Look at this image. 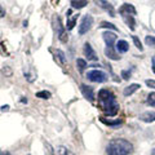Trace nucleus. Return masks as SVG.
Segmentation results:
<instances>
[{"label":"nucleus","mask_w":155,"mask_h":155,"mask_svg":"<svg viewBox=\"0 0 155 155\" xmlns=\"http://www.w3.org/2000/svg\"><path fill=\"white\" fill-rule=\"evenodd\" d=\"M98 106L106 115L115 116L119 111V104L114 93L109 89H101L98 92Z\"/></svg>","instance_id":"f257e3e1"},{"label":"nucleus","mask_w":155,"mask_h":155,"mask_svg":"<svg viewBox=\"0 0 155 155\" xmlns=\"http://www.w3.org/2000/svg\"><path fill=\"white\" fill-rule=\"evenodd\" d=\"M133 151V145L124 138H114L106 146L109 155H129Z\"/></svg>","instance_id":"f03ea898"},{"label":"nucleus","mask_w":155,"mask_h":155,"mask_svg":"<svg viewBox=\"0 0 155 155\" xmlns=\"http://www.w3.org/2000/svg\"><path fill=\"white\" fill-rule=\"evenodd\" d=\"M53 21H54V23H56V30H57V36H58V39H60L62 43H67V40H69V35H67V28H65L64 26H62L60 17L56 16Z\"/></svg>","instance_id":"7ed1b4c3"},{"label":"nucleus","mask_w":155,"mask_h":155,"mask_svg":"<svg viewBox=\"0 0 155 155\" xmlns=\"http://www.w3.org/2000/svg\"><path fill=\"white\" fill-rule=\"evenodd\" d=\"M87 78H88V80L93 81V83H104V81L107 80V75H106L104 71H100V70H91V71H88Z\"/></svg>","instance_id":"20e7f679"},{"label":"nucleus","mask_w":155,"mask_h":155,"mask_svg":"<svg viewBox=\"0 0 155 155\" xmlns=\"http://www.w3.org/2000/svg\"><path fill=\"white\" fill-rule=\"evenodd\" d=\"M92 25H93V17L89 16V14H85V16L81 18V22L79 25V35H84L89 30Z\"/></svg>","instance_id":"39448f33"},{"label":"nucleus","mask_w":155,"mask_h":155,"mask_svg":"<svg viewBox=\"0 0 155 155\" xmlns=\"http://www.w3.org/2000/svg\"><path fill=\"white\" fill-rule=\"evenodd\" d=\"M94 4L101 9H104L105 12H107L111 17H115V9L109 2H106V0H94Z\"/></svg>","instance_id":"423d86ee"},{"label":"nucleus","mask_w":155,"mask_h":155,"mask_svg":"<svg viewBox=\"0 0 155 155\" xmlns=\"http://www.w3.org/2000/svg\"><path fill=\"white\" fill-rule=\"evenodd\" d=\"M80 91H81V93H83V96L89 101V102H93V101H94V91H93L92 87L81 84L80 85Z\"/></svg>","instance_id":"0eeeda50"},{"label":"nucleus","mask_w":155,"mask_h":155,"mask_svg":"<svg viewBox=\"0 0 155 155\" xmlns=\"http://www.w3.org/2000/svg\"><path fill=\"white\" fill-rule=\"evenodd\" d=\"M84 54H85V57L88 58L89 61H97V60H98L96 52L93 51V48L91 47L89 43H85V44H84Z\"/></svg>","instance_id":"6e6552de"},{"label":"nucleus","mask_w":155,"mask_h":155,"mask_svg":"<svg viewBox=\"0 0 155 155\" xmlns=\"http://www.w3.org/2000/svg\"><path fill=\"white\" fill-rule=\"evenodd\" d=\"M122 17H123V21L127 23V26H128L132 31H134V28H136V21H134V16H133V14L122 13Z\"/></svg>","instance_id":"1a4fd4ad"},{"label":"nucleus","mask_w":155,"mask_h":155,"mask_svg":"<svg viewBox=\"0 0 155 155\" xmlns=\"http://www.w3.org/2000/svg\"><path fill=\"white\" fill-rule=\"evenodd\" d=\"M102 36H104V40L106 43V45H107V47H114V43L116 40V35L114 32L106 31V32L102 34Z\"/></svg>","instance_id":"9d476101"},{"label":"nucleus","mask_w":155,"mask_h":155,"mask_svg":"<svg viewBox=\"0 0 155 155\" xmlns=\"http://www.w3.org/2000/svg\"><path fill=\"white\" fill-rule=\"evenodd\" d=\"M105 54H106V57H107V58H110V60H114V61L120 60V56L115 52L114 47H106L105 48Z\"/></svg>","instance_id":"9b49d317"},{"label":"nucleus","mask_w":155,"mask_h":155,"mask_svg":"<svg viewBox=\"0 0 155 155\" xmlns=\"http://www.w3.org/2000/svg\"><path fill=\"white\" fill-rule=\"evenodd\" d=\"M119 13H129V14H133L136 16L137 14V11H136V8L132 5V4H123L122 7L119 8Z\"/></svg>","instance_id":"f8f14e48"},{"label":"nucleus","mask_w":155,"mask_h":155,"mask_svg":"<svg viewBox=\"0 0 155 155\" xmlns=\"http://www.w3.org/2000/svg\"><path fill=\"white\" fill-rule=\"evenodd\" d=\"M141 87H140V84H130V85H128V87H125L124 88V91H123V94L125 96V97H128V96H132L136 91H138Z\"/></svg>","instance_id":"ddd939ff"},{"label":"nucleus","mask_w":155,"mask_h":155,"mask_svg":"<svg viewBox=\"0 0 155 155\" xmlns=\"http://www.w3.org/2000/svg\"><path fill=\"white\" fill-rule=\"evenodd\" d=\"M129 49V44L125 40H118L116 41V51L119 53H125Z\"/></svg>","instance_id":"4468645a"},{"label":"nucleus","mask_w":155,"mask_h":155,"mask_svg":"<svg viewBox=\"0 0 155 155\" xmlns=\"http://www.w3.org/2000/svg\"><path fill=\"white\" fill-rule=\"evenodd\" d=\"M140 119L142 122H146V123H151V122H155V113H143L140 115Z\"/></svg>","instance_id":"2eb2a0df"},{"label":"nucleus","mask_w":155,"mask_h":155,"mask_svg":"<svg viewBox=\"0 0 155 155\" xmlns=\"http://www.w3.org/2000/svg\"><path fill=\"white\" fill-rule=\"evenodd\" d=\"M88 4V0H71V7L74 9H81Z\"/></svg>","instance_id":"dca6fc26"},{"label":"nucleus","mask_w":155,"mask_h":155,"mask_svg":"<svg viewBox=\"0 0 155 155\" xmlns=\"http://www.w3.org/2000/svg\"><path fill=\"white\" fill-rule=\"evenodd\" d=\"M78 17H79V14H74L71 18L67 19V30H72L75 26V23L78 21Z\"/></svg>","instance_id":"f3484780"},{"label":"nucleus","mask_w":155,"mask_h":155,"mask_svg":"<svg viewBox=\"0 0 155 155\" xmlns=\"http://www.w3.org/2000/svg\"><path fill=\"white\" fill-rule=\"evenodd\" d=\"M25 78H26V80H27V81H30V83H32V81L36 79V74H35V71H34L32 69H31L30 71H25Z\"/></svg>","instance_id":"a211bd4d"},{"label":"nucleus","mask_w":155,"mask_h":155,"mask_svg":"<svg viewBox=\"0 0 155 155\" xmlns=\"http://www.w3.org/2000/svg\"><path fill=\"white\" fill-rule=\"evenodd\" d=\"M36 97L38 98H43V100H49L52 94L49 93V92H47V91H40V92H38L36 93Z\"/></svg>","instance_id":"6ab92c4d"},{"label":"nucleus","mask_w":155,"mask_h":155,"mask_svg":"<svg viewBox=\"0 0 155 155\" xmlns=\"http://www.w3.org/2000/svg\"><path fill=\"white\" fill-rule=\"evenodd\" d=\"M100 27H101V28H109V30H114V31L118 30L115 25H113V23H110V22H106V21H102V22H101Z\"/></svg>","instance_id":"aec40b11"},{"label":"nucleus","mask_w":155,"mask_h":155,"mask_svg":"<svg viewBox=\"0 0 155 155\" xmlns=\"http://www.w3.org/2000/svg\"><path fill=\"white\" fill-rule=\"evenodd\" d=\"M76 66H78V70H79V72H83L85 70V67H87V62L84 60H81V58H79V60L76 61Z\"/></svg>","instance_id":"412c9836"},{"label":"nucleus","mask_w":155,"mask_h":155,"mask_svg":"<svg viewBox=\"0 0 155 155\" xmlns=\"http://www.w3.org/2000/svg\"><path fill=\"white\" fill-rule=\"evenodd\" d=\"M56 57L60 60V62L62 65H66V57H65V53L62 51H60V49L56 51Z\"/></svg>","instance_id":"4be33fe9"},{"label":"nucleus","mask_w":155,"mask_h":155,"mask_svg":"<svg viewBox=\"0 0 155 155\" xmlns=\"http://www.w3.org/2000/svg\"><path fill=\"white\" fill-rule=\"evenodd\" d=\"M146 104L150 105V106H153V107H155V92H151V93L147 96Z\"/></svg>","instance_id":"5701e85b"},{"label":"nucleus","mask_w":155,"mask_h":155,"mask_svg":"<svg viewBox=\"0 0 155 155\" xmlns=\"http://www.w3.org/2000/svg\"><path fill=\"white\" fill-rule=\"evenodd\" d=\"M101 119V122L105 123V124H109V125H119V124H122L123 123V120H116V122H111V120H106L105 118H100Z\"/></svg>","instance_id":"b1692460"},{"label":"nucleus","mask_w":155,"mask_h":155,"mask_svg":"<svg viewBox=\"0 0 155 155\" xmlns=\"http://www.w3.org/2000/svg\"><path fill=\"white\" fill-rule=\"evenodd\" d=\"M132 39H133V43H134V45L137 47L138 49L142 52V51H143V47H142V44H141V41H140V39H138L137 36H136V35H133V36H132Z\"/></svg>","instance_id":"393cba45"},{"label":"nucleus","mask_w":155,"mask_h":155,"mask_svg":"<svg viewBox=\"0 0 155 155\" xmlns=\"http://www.w3.org/2000/svg\"><path fill=\"white\" fill-rule=\"evenodd\" d=\"M145 43L150 47H155V38L154 36H146L145 38Z\"/></svg>","instance_id":"a878e982"},{"label":"nucleus","mask_w":155,"mask_h":155,"mask_svg":"<svg viewBox=\"0 0 155 155\" xmlns=\"http://www.w3.org/2000/svg\"><path fill=\"white\" fill-rule=\"evenodd\" d=\"M56 154L57 155H69V153H67V149L65 146H58Z\"/></svg>","instance_id":"bb28decb"},{"label":"nucleus","mask_w":155,"mask_h":155,"mask_svg":"<svg viewBox=\"0 0 155 155\" xmlns=\"http://www.w3.org/2000/svg\"><path fill=\"white\" fill-rule=\"evenodd\" d=\"M44 146H45V154L47 155H53L54 153H53V149H52V146L48 142H45L44 143Z\"/></svg>","instance_id":"cd10ccee"},{"label":"nucleus","mask_w":155,"mask_h":155,"mask_svg":"<svg viewBox=\"0 0 155 155\" xmlns=\"http://www.w3.org/2000/svg\"><path fill=\"white\" fill-rule=\"evenodd\" d=\"M130 74H132V71H130V70H123L122 71V78H123V79H125V80H128L130 78Z\"/></svg>","instance_id":"c85d7f7f"},{"label":"nucleus","mask_w":155,"mask_h":155,"mask_svg":"<svg viewBox=\"0 0 155 155\" xmlns=\"http://www.w3.org/2000/svg\"><path fill=\"white\" fill-rule=\"evenodd\" d=\"M3 74H5L7 76H11V75H12L11 67H9V66H4V67H3Z\"/></svg>","instance_id":"c756f323"},{"label":"nucleus","mask_w":155,"mask_h":155,"mask_svg":"<svg viewBox=\"0 0 155 155\" xmlns=\"http://www.w3.org/2000/svg\"><path fill=\"white\" fill-rule=\"evenodd\" d=\"M145 83H146V85L149 87V88H153V89H155V80H146L145 81Z\"/></svg>","instance_id":"7c9ffc66"},{"label":"nucleus","mask_w":155,"mask_h":155,"mask_svg":"<svg viewBox=\"0 0 155 155\" xmlns=\"http://www.w3.org/2000/svg\"><path fill=\"white\" fill-rule=\"evenodd\" d=\"M5 16V9L2 7V4H0V17H4Z\"/></svg>","instance_id":"2f4dec72"},{"label":"nucleus","mask_w":155,"mask_h":155,"mask_svg":"<svg viewBox=\"0 0 155 155\" xmlns=\"http://www.w3.org/2000/svg\"><path fill=\"white\" fill-rule=\"evenodd\" d=\"M9 110V105H4V106H2V111L4 113V111H8Z\"/></svg>","instance_id":"473e14b6"},{"label":"nucleus","mask_w":155,"mask_h":155,"mask_svg":"<svg viewBox=\"0 0 155 155\" xmlns=\"http://www.w3.org/2000/svg\"><path fill=\"white\" fill-rule=\"evenodd\" d=\"M0 155H12V154L7 151V150H3V151H0Z\"/></svg>","instance_id":"72a5a7b5"},{"label":"nucleus","mask_w":155,"mask_h":155,"mask_svg":"<svg viewBox=\"0 0 155 155\" xmlns=\"http://www.w3.org/2000/svg\"><path fill=\"white\" fill-rule=\"evenodd\" d=\"M151 64H153V71H154V74H155V56L153 57V60H151Z\"/></svg>","instance_id":"f704fd0d"},{"label":"nucleus","mask_w":155,"mask_h":155,"mask_svg":"<svg viewBox=\"0 0 155 155\" xmlns=\"http://www.w3.org/2000/svg\"><path fill=\"white\" fill-rule=\"evenodd\" d=\"M21 102H22V104H26V102H27V98H26V97H22V98H21Z\"/></svg>","instance_id":"c9c22d12"},{"label":"nucleus","mask_w":155,"mask_h":155,"mask_svg":"<svg viewBox=\"0 0 155 155\" xmlns=\"http://www.w3.org/2000/svg\"><path fill=\"white\" fill-rule=\"evenodd\" d=\"M151 155H155V149H153V153H151Z\"/></svg>","instance_id":"e433bc0d"}]
</instances>
